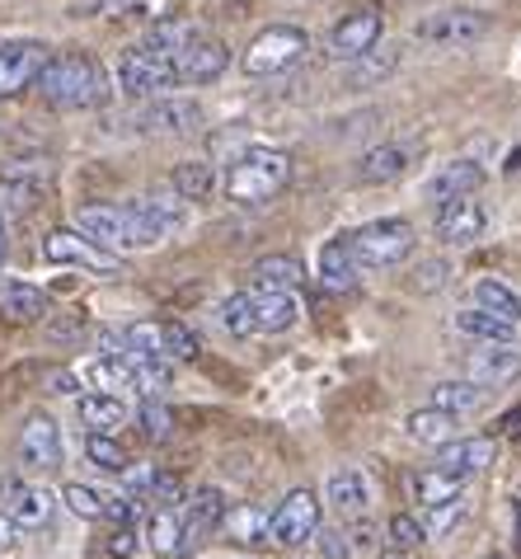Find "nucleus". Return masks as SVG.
I'll list each match as a JSON object with an SVG mask.
<instances>
[{"label": "nucleus", "mask_w": 521, "mask_h": 559, "mask_svg": "<svg viewBox=\"0 0 521 559\" xmlns=\"http://www.w3.org/2000/svg\"><path fill=\"white\" fill-rule=\"evenodd\" d=\"M136 207H142L165 236H174V230L189 226V207H183L179 193H146V198H136Z\"/></svg>", "instance_id": "36"}, {"label": "nucleus", "mask_w": 521, "mask_h": 559, "mask_svg": "<svg viewBox=\"0 0 521 559\" xmlns=\"http://www.w3.org/2000/svg\"><path fill=\"white\" fill-rule=\"evenodd\" d=\"M296 320H301L296 292H235V297L221 301V324L235 338L287 334V330H296Z\"/></svg>", "instance_id": "2"}, {"label": "nucleus", "mask_w": 521, "mask_h": 559, "mask_svg": "<svg viewBox=\"0 0 521 559\" xmlns=\"http://www.w3.org/2000/svg\"><path fill=\"white\" fill-rule=\"evenodd\" d=\"M10 518L20 526H43L52 518V493L43 485H10Z\"/></svg>", "instance_id": "32"}, {"label": "nucleus", "mask_w": 521, "mask_h": 559, "mask_svg": "<svg viewBox=\"0 0 521 559\" xmlns=\"http://www.w3.org/2000/svg\"><path fill=\"white\" fill-rule=\"evenodd\" d=\"M85 456H89V465H95V471H128V447H122L113 432H89L85 438Z\"/></svg>", "instance_id": "38"}, {"label": "nucleus", "mask_w": 521, "mask_h": 559, "mask_svg": "<svg viewBox=\"0 0 521 559\" xmlns=\"http://www.w3.org/2000/svg\"><path fill=\"white\" fill-rule=\"evenodd\" d=\"M488 28H494V20H488L484 10L451 5V10H437V14H427V20H419L413 34L423 43H433V48H470V43H480Z\"/></svg>", "instance_id": "9"}, {"label": "nucleus", "mask_w": 521, "mask_h": 559, "mask_svg": "<svg viewBox=\"0 0 521 559\" xmlns=\"http://www.w3.org/2000/svg\"><path fill=\"white\" fill-rule=\"evenodd\" d=\"M502 169H508V175H521V146L508 155V165H502Z\"/></svg>", "instance_id": "52"}, {"label": "nucleus", "mask_w": 521, "mask_h": 559, "mask_svg": "<svg viewBox=\"0 0 521 559\" xmlns=\"http://www.w3.org/2000/svg\"><path fill=\"white\" fill-rule=\"evenodd\" d=\"M20 461H24V471H38V475H48V471H57V465L66 461L61 428L52 424L48 414H28L24 418V428H20Z\"/></svg>", "instance_id": "14"}, {"label": "nucleus", "mask_w": 521, "mask_h": 559, "mask_svg": "<svg viewBox=\"0 0 521 559\" xmlns=\"http://www.w3.org/2000/svg\"><path fill=\"white\" fill-rule=\"evenodd\" d=\"M226 67H231V48H226L221 38L197 34L189 48L174 57V85H211L226 75Z\"/></svg>", "instance_id": "13"}, {"label": "nucleus", "mask_w": 521, "mask_h": 559, "mask_svg": "<svg viewBox=\"0 0 521 559\" xmlns=\"http://www.w3.org/2000/svg\"><path fill=\"white\" fill-rule=\"evenodd\" d=\"M136 428H142V438H146V442H165V438L174 432L170 409H165L160 400H146V405L136 409Z\"/></svg>", "instance_id": "42"}, {"label": "nucleus", "mask_w": 521, "mask_h": 559, "mask_svg": "<svg viewBox=\"0 0 521 559\" xmlns=\"http://www.w3.org/2000/svg\"><path fill=\"white\" fill-rule=\"evenodd\" d=\"M325 499L339 512H348V518H358V512L372 508V479L362 471H334L325 485Z\"/></svg>", "instance_id": "23"}, {"label": "nucleus", "mask_w": 521, "mask_h": 559, "mask_svg": "<svg viewBox=\"0 0 521 559\" xmlns=\"http://www.w3.org/2000/svg\"><path fill=\"white\" fill-rule=\"evenodd\" d=\"M315 532H319V499H315V489H291L287 499L268 512V540L278 550L311 546Z\"/></svg>", "instance_id": "7"}, {"label": "nucleus", "mask_w": 521, "mask_h": 559, "mask_svg": "<svg viewBox=\"0 0 521 559\" xmlns=\"http://www.w3.org/2000/svg\"><path fill=\"white\" fill-rule=\"evenodd\" d=\"M75 414H81V424H85L89 432H118V428L132 418V409L122 405L113 391H89V395H81Z\"/></svg>", "instance_id": "21"}, {"label": "nucleus", "mask_w": 521, "mask_h": 559, "mask_svg": "<svg viewBox=\"0 0 521 559\" xmlns=\"http://www.w3.org/2000/svg\"><path fill=\"white\" fill-rule=\"evenodd\" d=\"M386 532H390V546H395V550H404V555L427 540V536H423V522H419V518H409V512H395Z\"/></svg>", "instance_id": "43"}, {"label": "nucleus", "mask_w": 521, "mask_h": 559, "mask_svg": "<svg viewBox=\"0 0 521 559\" xmlns=\"http://www.w3.org/2000/svg\"><path fill=\"white\" fill-rule=\"evenodd\" d=\"M20 532H24V526L14 522L10 512H0V555H10L14 546H20Z\"/></svg>", "instance_id": "48"}, {"label": "nucleus", "mask_w": 521, "mask_h": 559, "mask_svg": "<svg viewBox=\"0 0 521 559\" xmlns=\"http://www.w3.org/2000/svg\"><path fill=\"white\" fill-rule=\"evenodd\" d=\"M43 254H48V263H61V269H81V273H95V277H122L128 269H122V254L104 250V245H95L89 236H81V230H52L48 240H43Z\"/></svg>", "instance_id": "6"}, {"label": "nucleus", "mask_w": 521, "mask_h": 559, "mask_svg": "<svg viewBox=\"0 0 521 559\" xmlns=\"http://www.w3.org/2000/svg\"><path fill=\"white\" fill-rule=\"evenodd\" d=\"M437 452V471H451V475H480V471H488V465L498 461V442L494 438H451V442H441V447H433Z\"/></svg>", "instance_id": "18"}, {"label": "nucleus", "mask_w": 521, "mask_h": 559, "mask_svg": "<svg viewBox=\"0 0 521 559\" xmlns=\"http://www.w3.org/2000/svg\"><path fill=\"white\" fill-rule=\"evenodd\" d=\"M474 306L508 324H521V292L512 283H502V277H480L474 283Z\"/></svg>", "instance_id": "28"}, {"label": "nucleus", "mask_w": 521, "mask_h": 559, "mask_svg": "<svg viewBox=\"0 0 521 559\" xmlns=\"http://www.w3.org/2000/svg\"><path fill=\"white\" fill-rule=\"evenodd\" d=\"M409 169V146H372L362 155V165H358V179L362 183H395Z\"/></svg>", "instance_id": "29"}, {"label": "nucleus", "mask_w": 521, "mask_h": 559, "mask_svg": "<svg viewBox=\"0 0 521 559\" xmlns=\"http://www.w3.org/2000/svg\"><path fill=\"white\" fill-rule=\"evenodd\" d=\"M305 52H311V34H305L301 24H272L264 34L250 38V48H244V75H287L291 67H301Z\"/></svg>", "instance_id": "5"}, {"label": "nucleus", "mask_w": 521, "mask_h": 559, "mask_svg": "<svg viewBox=\"0 0 521 559\" xmlns=\"http://www.w3.org/2000/svg\"><path fill=\"white\" fill-rule=\"evenodd\" d=\"M136 546H142L136 526H113V536H109V559H128V555H136Z\"/></svg>", "instance_id": "46"}, {"label": "nucleus", "mask_w": 521, "mask_h": 559, "mask_svg": "<svg viewBox=\"0 0 521 559\" xmlns=\"http://www.w3.org/2000/svg\"><path fill=\"white\" fill-rule=\"evenodd\" d=\"M0 263H5V212H0Z\"/></svg>", "instance_id": "54"}, {"label": "nucleus", "mask_w": 521, "mask_h": 559, "mask_svg": "<svg viewBox=\"0 0 521 559\" xmlns=\"http://www.w3.org/2000/svg\"><path fill=\"white\" fill-rule=\"evenodd\" d=\"M386 559H404V550H395V546H390V550H386Z\"/></svg>", "instance_id": "55"}, {"label": "nucleus", "mask_w": 521, "mask_h": 559, "mask_svg": "<svg viewBox=\"0 0 521 559\" xmlns=\"http://www.w3.org/2000/svg\"><path fill=\"white\" fill-rule=\"evenodd\" d=\"M413 240L419 236H413V226L404 222V216H376V222H366L348 236L358 269H372V273L400 269V263L413 254Z\"/></svg>", "instance_id": "4"}, {"label": "nucleus", "mask_w": 521, "mask_h": 559, "mask_svg": "<svg viewBox=\"0 0 521 559\" xmlns=\"http://www.w3.org/2000/svg\"><path fill=\"white\" fill-rule=\"evenodd\" d=\"M48 57H52L48 43H38V38L0 43V99H20L24 90H34Z\"/></svg>", "instance_id": "10"}, {"label": "nucleus", "mask_w": 521, "mask_h": 559, "mask_svg": "<svg viewBox=\"0 0 521 559\" xmlns=\"http://www.w3.org/2000/svg\"><path fill=\"white\" fill-rule=\"evenodd\" d=\"M409 493L419 499L423 508H437V503H451V499H461L465 493V475H451V471H419V475H409Z\"/></svg>", "instance_id": "25"}, {"label": "nucleus", "mask_w": 521, "mask_h": 559, "mask_svg": "<svg viewBox=\"0 0 521 559\" xmlns=\"http://www.w3.org/2000/svg\"><path fill=\"white\" fill-rule=\"evenodd\" d=\"M193 38H197V24H193V20H179V14H174V20L150 24V28H146V38L136 43V48H146V52H156V57H170V61H174Z\"/></svg>", "instance_id": "27"}, {"label": "nucleus", "mask_w": 521, "mask_h": 559, "mask_svg": "<svg viewBox=\"0 0 521 559\" xmlns=\"http://www.w3.org/2000/svg\"><path fill=\"white\" fill-rule=\"evenodd\" d=\"M488 559H498V555H488Z\"/></svg>", "instance_id": "56"}, {"label": "nucleus", "mask_w": 521, "mask_h": 559, "mask_svg": "<svg viewBox=\"0 0 521 559\" xmlns=\"http://www.w3.org/2000/svg\"><path fill=\"white\" fill-rule=\"evenodd\" d=\"M315 536H319V532H315ZM319 550H325L329 559H348V546L339 540V532H325V536H319Z\"/></svg>", "instance_id": "49"}, {"label": "nucleus", "mask_w": 521, "mask_h": 559, "mask_svg": "<svg viewBox=\"0 0 521 559\" xmlns=\"http://www.w3.org/2000/svg\"><path fill=\"white\" fill-rule=\"evenodd\" d=\"M136 128L150 132V136H189L203 128V104L197 99H174V95H156V99H142L136 108Z\"/></svg>", "instance_id": "11"}, {"label": "nucleus", "mask_w": 521, "mask_h": 559, "mask_svg": "<svg viewBox=\"0 0 521 559\" xmlns=\"http://www.w3.org/2000/svg\"><path fill=\"white\" fill-rule=\"evenodd\" d=\"M502 432H508V438H521V409H512L508 418H502Z\"/></svg>", "instance_id": "51"}, {"label": "nucleus", "mask_w": 521, "mask_h": 559, "mask_svg": "<svg viewBox=\"0 0 521 559\" xmlns=\"http://www.w3.org/2000/svg\"><path fill=\"white\" fill-rule=\"evenodd\" d=\"M250 277H254V292H296L305 269L296 254H264L250 269Z\"/></svg>", "instance_id": "22"}, {"label": "nucleus", "mask_w": 521, "mask_h": 559, "mask_svg": "<svg viewBox=\"0 0 521 559\" xmlns=\"http://www.w3.org/2000/svg\"><path fill=\"white\" fill-rule=\"evenodd\" d=\"M160 344H165V357H170V362H193L197 348H203L189 324H160Z\"/></svg>", "instance_id": "41"}, {"label": "nucleus", "mask_w": 521, "mask_h": 559, "mask_svg": "<svg viewBox=\"0 0 521 559\" xmlns=\"http://www.w3.org/2000/svg\"><path fill=\"white\" fill-rule=\"evenodd\" d=\"M461 512H465V503H461V499L427 508V512H423V536H441V532H451V526L461 522Z\"/></svg>", "instance_id": "44"}, {"label": "nucleus", "mask_w": 521, "mask_h": 559, "mask_svg": "<svg viewBox=\"0 0 521 559\" xmlns=\"http://www.w3.org/2000/svg\"><path fill=\"white\" fill-rule=\"evenodd\" d=\"M113 75H118L122 95H128L132 104H142V99H156V95H165V90L174 85V61L146 52V48H132V52L118 57Z\"/></svg>", "instance_id": "8"}, {"label": "nucleus", "mask_w": 521, "mask_h": 559, "mask_svg": "<svg viewBox=\"0 0 521 559\" xmlns=\"http://www.w3.org/2000/svg\"><path fill=\"white\" fill-rule=\"evenodd\" d=\"M395 71V52L390 48H376L372 52H362V57H352V71H348V85H372V81H386V75Z\"/></svg>", "instance_id": "39"}, {"label": "nucleus", "mask_w": 521, "mask_h": 559, "mask_svg": "<svg viewBox=\"0 0 521 559\" xmlns=\"http://www.w3.org/2000/svg\"><path fill=\"white\" fill-rule=\"evenodd\" d=\"M456 330L470 334V338H484V344H512V338H517V324L488 316V310H480V306L456 310Z\"/></svg>", "instance_id": "30"}, {"label": "nucleus", "mask_w": 521, "mask_h": 559, "mask_svg": "<svg viewBox=\"0 0 521 559\" xmlns=\"http://www.w3.org/2000/svg\"><path fill=\"white\" fill-rule=\"evenodd\" d=\"M358 259H352V245H348V236H339V240H329L325 250H319V292H329V297H348L352 287H358Z\"/></svg>", "instance_id": "19"}, {"label": "nucleus", "mask_w": 521, "mask_h": 559, "mask_svg": "<svg viewBox=\"0 0 521 559\" xmlns=\"http://www.w3.org/2000/svg\"><path fill=\"white\" fill-rule=\"evenodd\" d=\"M61 503H66L75 518H85V522H104L109 493H104V489H89V485H66V489H61Z\"/></svg>", "instance_id": "40"}, {"label": "nucleus", "mask_w": 521, "mask_h": 559, "mask_svg": "<svg viewBox=\"0 0 521 559\" xmlns=\"http://www.w3.org/2000/svg\"><path fill=\"white\" fill-rule=\"evenodd\" d=\"M52 391H57V395H75V391H81L75 371H57V377H52Z\"/></svg>", "instance_id": "50"}, {"label": "nucleus", "mask_w": 521, "mask_h": 559, "mask_svg": "<svg viewBox=\"0 0 521 559\" xmlns=\"http://www.w3.org/2000/svg\"><path fill=\"white\" fill-rule=\"evenodd\" d=\"M43 193H48V175H43V169H10V175L0 179V198L20 212L34 207Z\"/></svg>", "instance_id": "34"}, {"label": "nucleus", "mask_w": 521, "mask_h": 559, "mask_svg": "<svg viewBox=\"0 0 521 559\" xmlns=\"http://www.w3.org/2000/svg\"><path fill=\"white\" fill-rule=\"evenodd\" d=\"M146 550L160 559L183 555V512L179 508H156L146 518Z\"/></svg>", "instance_id": "26"}, {"label": "nucleus", "mask_w": 521, "mask_h": 559, "mask_svg": "<svg viewBox=\"0 0 521 559\" xmlns=\"http://www.w3.org/2000/svg\"><path fill=\"white\" fill-rule=\"evenodd\" d=\"M419 292H427V287H441V283H447V259H427V263H419Z\"/></svg>", "instance_id": "47"}, {"label": "nucleus", "mask_w": 521, "mask_h": 559, "mask_svg": "<svg viewBox=\"0 0 521 559\" xmlns=\"http://www.w3.org/2000/svg\"><path fill=\"white\" fill-rule=\"evenodd\" d=\"M0 310L20 324H34V320H43V310H48V297H43L34 283H10L0 292Z\"/></svg>", "instance_id": "35"}, {"label": "nucleus", "mask_w": 521, "mask_h": 559, "mask_svg": "<svg viewBox=\"0 0 521 559\" xmlns=\"http://www.w3.org/2000/svg\"><path fill=\"white\" fill-rule=\"evenodd\" d=\"M226 493L221 489H197L193 499H183L179 503V512H183V555L189 550H197L203 546V540L211 536V532H221V518H226Z\"/></svg>", "instance_id": "16"}, {"label": "nucleus", "mask_w": 521, "mask_h": 559, "mask_svg": "<svg viewBox=\"0 0 521 559\" xmlns=\"http://www.w3.org/2000/svg\"><path fill=\"white\" fill-rule=\"evenodd\" d=\"M437 240L441 245H474L488 230V212L480 207V198H451V203H437Z\"/></svg>", "instance_id": "15"}, {"label": "nucleus", "mask_w": 521, "mask_h": 559, "mask_svg": "<svg viewBox=\"0 0 521 559\" xmlns=\"http://www.w3.org/2000/svg\"><path fill=\"white\" fill-rule=\"evenodd\" d=\"M484 400H488V391H484V385H474V381H441V385H433L427 405H437V409H447L456 418H465V414L480 409Z\"/></svg>", "instance_id": "31"}, {"label": "nucleus", "mask_w": 521, "mask_h": 559, "mask_svg": "<svg viewBox=\"0 0 521 559\" xmlns=\"http://www.w3.org/2000/svg\"><path fill=\"white\" fill-rule=\"evenodd\" d=\"M38 95L48 99L52 108H104L113 95L109 85V67L95 61L89 52H61L48 57L38 71Z\"/></svg>", "instance_id": "1"}, {"label": "nucleus", "mask_w": 521, "mask_h": 559, "mask_svg": "<svg viewBox=\"0 0 521 559\" xmlns=\"http://www.w3.org/2000/svg\"><path fill=\"white\" fill-rule=\"evenodd\" d=\"M287 179H291V160L282 151H272V146H254V151H244L231 160V169H226V198L240 207H264L272 203L282 189H287Z\"/></svg>", "instance_id": "3"}, {"label": "nucleus", "mask_w": 521, "mask_h": 559, "mask_svg": "<svg viewBox=\"0 0 521 559\" xmlns=\"http://www.w3.org/2000/svg\"><path fill=\"white\" fill-rule=\"evenodd\" d=\"M380 28H386V14H380L376 0H366V5H352L339 24H334L329 34V52L339 61H352L362 52H372L380 43Z\"/></svg>", "instance_id": "12"}, {"label": "nucleus", "mask_w": 521, "mask_h": 559, "mask_svg": "<svg viewBox=\"0 0 521 559\" xmlns=\"http://www.w3.org/2000/svg\"><path fill=\"white\" fill-rule=\"evenodd\" d=\"M480 183H484V165L461 155V160H447L433 179H427V198H433V207H437V203H451V198L480 193Z\"/></svg>", "instance_id": "20"}, {"label": "nucleus", "mask_w": 521, "mask_h": 559, "mask_svg": "<svg viewBox=\"0 0 521 559\" xmlns=\"http://www.w3.org/2000/svg\"><path fill=\"white\" fill-rule=\"evenodd\" d=\"M146 503H156V508H179L183 503V485L174 475H160L156 471V479H150V489H146Z\"/></svg>", "instance_id": "45"}, {"label": "nucleus", "mask_w": 521, "mask_h": 559, "mask_svg": "<svg viewBox=\"0 0 521 559\" xmlns=\"http://www.w3.org/2000/svg\"><path fill=\"white\" fill-rule=\"evenodd\" d=\"M465 371L474 385L484 391H498V385H512L521 377V353L512 344H484L465 353Z\"/></svg>", "instance_id": "17"}, {"label": "nucleus", "mask_w": 521, "mask_h": 559, "mask_svg": "<svg viewBox=\"0 0 521 559\" xmlns=\"http://www.w3.org/2000/svg\"><path fill=\"white\" fill-rule=\"evenodd\" d=\"M404 438L409 442H423V447H441L456 438V414L437 409V405H423L404 418Z\"/></svg>", "instance_id": "24"}, {"label": "nucleus", "mask_w": 521, "mask_h": 559, "mask_svg": "<svg viewBox=\"0 0 521 559\" xmlns=\"http://www.w3.org/2000/svg\"><path fill=\"white\" fill-rule=\"evenodd\" d=\"M221 532L235 540V546H254V540H268V512L244 503V508H226Z\"/></svg>", "instance_id": "33"}, {"label": "nucleus", "mask_w": 521, "mask_h": 559, "mask_svg": "<svg viewBox=\"0 0 521 559\" xmlns=\"http://www.w3.org/2000/svg\"><path fill=\"white\" fill-rule=\"evenodd\" d=\"M211 189H217V169H211V165L183 160L174 169V193L183 198V203H203V198H211Z\"/></svg>", "instance_id": "37"}, {"label": "nucleus", "mask_w": 521, "mask_h": 559, "mask_svg": "<svg viewBox=\"0 0 521 559\" xmlns=\"http://www.w3.org/2000/svg\"><path fill=\"white\" fill-rule=\"evenodd\" d=\"M512 518H517V550H521V499L512 503Z\"/></svg>", "instance_id": "53"}]
</instances>
